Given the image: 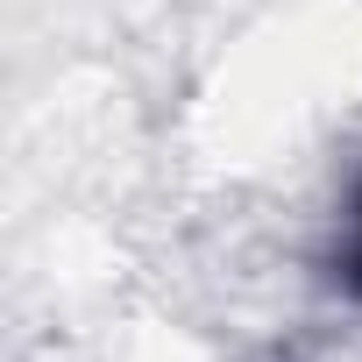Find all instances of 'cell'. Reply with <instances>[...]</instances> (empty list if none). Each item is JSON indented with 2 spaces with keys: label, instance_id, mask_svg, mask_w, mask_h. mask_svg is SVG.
<instances>
[{
  "label": "cell",
  "instance_id": "1",
  "mask_svg": "<svg viewBox=\"0 0 362 362\" xmlns=\"http://www.w3.org/2000/svg\"><path fill=\"white\" fill-rule=\"evenodd\" d=\"M327 277H334L348 298H362V170H355V185H348V206H341V235H334Z\"/></svg>",
  "mask_w": 362,
  "mask_h": 362
}]
</instances>
